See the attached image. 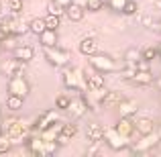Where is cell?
Wrapping results in <instances>:
<instances>
[{
  "mask_svg": "<svg viewBox=\"0 0 161 157\" xmlns=\"http://www.w3.org/2000/svg\"><path fill=\"white\" fill-rule=\"evenodd\" d=\"M0 131L10 137L12 145L14 143H27L29 135H31V125L25 118H6L0 125Z\"/></svg>",
  "mask_w": 161,
  "mask_h": 157,
  "instance_id": "1",
  "label": "cell"
},
{
  "mask_svg": "<svg viewBox=\"0 0 161 157\" xmlns=\"http://www.w3.org/2000/svg\"><path fill=\"white\" fill-rule=\"evenodd\" d=\"M43 57L47 59V63H51L53 67H65V65H69V51H67V49H61L59 45L43 47Z\"/></svg>",
  "mask_w": 161,
  "mask_h": 157,
  "instance_id": "2",
  "label": "cell"
},
{
  "mask_svg": "<svg viewBox=\"0 0 161 157\" xmlns=\"http://www.w3.org/2000/svg\"><path fill=\"white\" fill-rule=\"evenodd\" d=\"M63 88L67 90H86V82H84V71L78 67H63Z\"/></svg>",
  "mask_w": 161,
  "mask_h": 157,
  "instance_id": "3",
  "label": "cell"
},
{
  "mask_svg": "<svg viewBox=\"0 0 161 157\" xmlns=\"http://www.w3.org/2000/svg\"><path fill=\"white\" fill-rule=\"evenodd\" d=\"M90 67L96 70V71H100V74H110V71L118 70L116 59H112L106 53H98V51H96L94 55H90Z\"/></svg>",
  "mask_w": 161,
  "mask_h": 157,
  "instance_id": "4",
  "label": "cell"
},
{
  "mask_svg": "<svg viewBox=\"0 0 161 157\" xmlns=\"http://www.w3.org/2000/svg\"><path fill=\"white\" fill-rule=\"evenodd\" d=\"M6 92L8 94H16V96H20V98H27V96L31 94V84L25 78V74H16V76H12V78H8Z\"/></svg>",
  "mask_w": 161,
  "mask_h": 157,
  "instance_id": "5",
  "label": "cell"
},
{
  "mask_svg": "<svg viewBox=\"0 0 161 157\" xmlns=\"http://www.w3.org/2000/svg\"><path fill=\"white\" fill-rule=\"evenodd\" d=\"M102 141L106 143L112 151H125L126 147H129V139H125L116 129H114V126H106V129H104Z\"/></svg>",
  "mask_w": 161,
  "mask_h": 157,
  "instance_id": "6",
  "label": "cell"
},
{
  "mask_svg": "<svg viewBox=\"0 0 161 157\" xmlns=\"http://www.w3.org/2000/svg\"><path fill=\"white\" fill-rule=\"evenodd\" d=\"M159 137H157V133H149V135H141L139 137V141H135L133 145H130V151H133L135 155H141V153H147V151H151V149H155V147L159 145Z\"/></svg>",
  "mask_w": 161,
  "mask_h": 157,
  "instance_id": "7",
  "label": "cell"
},
{
  "mask_svg": "<svg viewBox=\"0 0 161 157\" xmlns=\"http://www.w3.org/2000/svg\"><path fill=\"white\" fill-rule=\"evenodd\" d=\"M55 121H59V110L55 108V110H43V112L39 114V116L33 121V125H31V133H39V131H43V129H47L49 125H53Z\"/></svg>",
  "mask_w": 161,
  "mask_h": 157,
  "instance_id": "8",
  "label": "cell"
},
{
  "mask_svg": "<svg viewBox=\"0 0 161 157\" xmlns=\"http://www.w3.org/2000/svg\"><path fill=\"white\" fill-rule=\"evenodd\" d=\"M25 65H27L25 61H20V59H16L14 55H12L10 59H4V61L0 63V71H2L6 78H12V76H16V74H25Z\"/></svg>",
  "mask_w": 161,
  "mask_h": 157,
  "instance_id": "9",
  "label": "cell"
},
{
  "mask_svg": "<svg viewBox=\"0 0 161 157\" xmlns=\"http://www.w3.org/2000/svg\"><path fill=\"white\" fill-rule=\"evenodd\" d=\"M88 110H90V106L86 104L84 96H80V98H71L69 100V106L65 108V112L69 114L71 118H82V116H86Z\"/></svg>",
  "mask_w": 161,
  "mask_h": 157,
  "instance_id": "10",
  "label": "cell"
},
{
  "mask_svg": "<svg viewBox=\"0 0 161 157\" xmlns=\"http://www.w3.org/2000/svg\"><path fill=\"white\" fill-rule=\"evenodd\" d=\"M116 112H118V116L133 118L135 114L139 112V102H137V100H133V98H122L120 102L116 104Z\"/></svg>",
  "mask_w": 161,
  "mask_h": 157,
  "instance_id": "11",
  "label": "cell"
},
{
  "mask_svg": "<svg viewBox=\"0 0 161 157\" xmlns=\"http://www.w3.org/2000/svg\"><path fill=\"white\" fill-rule=\"evenodd\" d=\"M153 80H155V76H153V71H151V70H137V71H135V76L129 80V82H133L135 86H151Z\"/></svg>",
  "mask_w": 161,
  "mask_h": 157,
  "instance_id": "12",
  "label": "cell"
},
{
  "mask_svg": "<svg viewBox=\"0 0 161 157\" xmlns=\"http://www.w3.org/2000/svg\"><path fill=\"white\" fill-rule=\"evenodd\" d=\"M114 129H116L125 139H130L133 133H135V122H133V118H129V116H120L118 122L114 125Z\"/></svg>",
  "mask_w": 161,
  "mask_h": 157,
  "instance_id": "13",
  "label": "cell"
},
{
  "mask_svg": "<svg viewBox=\"0 0 161 157\" xmlns=\"http://www.w3.org/2000/svg\"><path fill=\"white\" fill-rule=\"evenodd\" d=\"M84 82H86V90H94V88L104 86V76L100 71H84Z\"/></svg>",
  "mask_w": 161,
  "mask_h": 157,
  "instance_id": "14",
  "label": "cell"
},
{
  "mask_svg": "<svg viewBox=\"0 0 161 157\" xmlns=\"http://www.w3.org/2000/svg\"><path fill=\"white\" fill-rule=\"evenodd\" d=\"M78 49H80V53H82V55L90 57V55H94L96 51H98V41H96L94 37H84V39L80 41Z\"/></svg>",
  "mask_w": 161,
  "mask_h": 157,
  "instance_id": "15",
  "label": "cell"
},
{
  "mask_svg": "<svg viewBox=\"0 0 161 157\" xmlns=\"http://www.w3.org/2000/svg\"><path fill=\"white\" fill-rule=\"evenodd\" d=\"M133 122H135V133H139V135H149V133L155 131V122L147 116H139L137 121H133Z\"/></svg>",
  "mask_w": 161,
  "mask_h": 157,
  "instance_id": "16",
  "label": "cell"
},
{
  "mask_svg": "<svg viewBox=\"0 0 161 157\" xmlns=\"http://www.w3.org/2000/svg\"><path fill=\"white\" fill-rule=\"evenodd\" d=\"M12 55H14L16 59H20V61L29 63L35 57V49H33V45H16V47L12 49Z\"/></svg>",
  "mask_w": 161,
  "mask_h": 157,
  "instance_id": "17",
  "label": "cell"
},
{
  "mask_svg": "<svg viewBox=\"0 0 161 157\" xmlns=\"http://www.w3.org/2000/svg\"><path fill=\"white\" fill-rule=\"evenodd\" d=\"M84 14H86V8L80 6V4H75V2H71V4L65 6V16L71 20V23H80V20L84 19Z\"/></svg>",
  "mask_w": 161,
  "mask_h": 157,
  "instance_id": "18",
  "label": "cell"
},
{
  "mask_svg": "<svg viewBox=\"0 0 161 157\" xmlns=\"http://www.w3.org/2000/svg\"><path fill=\"white\" fill-rule=\"evenodd\" d=\"M86 137H88L90 143H100L102 137H104V126L98 125V122H90L88 129H86Z\"/></svg>",
  "mask_w": 161,
  "mask_h": 157,
  "instance_id": "19",
  "label": "cell"
},
{
  "mask_svg": "<svg viewBox=\"0 0 161 157\" xmlns=\"http://www.w3.org/2000/svg\"><path fill=\"white\" fill-rule=\"evenodd\" d=\"M39 43H41V47H51V45H57V43H59L57 31H51V29H45V31L39 35Z\"/></svg>",
  "mask_w": 161,
  "mask_h": 157,
  "instance_id": "20",
  "label": "cell"
},
{
  "mask_svg": "<svg viewBox=\"0 0 161 157\" xmlns=\"http://www.w3.org/2000/svg\"><path fill=\"white\" fill-rule=\"evenodd\" d=\"M45 29H47V25H45V19H41V16L31 19V23H29V31H31L33 35H37V37H39Z\"/></svg>",
  "mask_w": 161,
  "mask_h": 157,
  "instance_id": "21",
  "label": "cell"
},
{
  "mask_svg": "<svg viewBox=\"0 0 161 157\" xmlns=\"http://www.w3.org/2000/svg\"><path fill=\"white\" fill-rule=\"evenodd\" d=\"M23 104H25V98H20V96H16V94H8V98H6V108L10 110V112L20 110V108H23Z\"/></svg>",
  "mask_w": 161,
  "mask_h": 157,
  "instance_id": "22",
  "label": "cell"
},
{
  "mask_svg": "<svg viewBox=\"0 0 161 157\" xmlns=\"http://www.w3.org/2000/svg\"><path fill=\"white\" fill-rule=\"evenodd\" d=\"M122 100V96H120V92H112V90H108L106 94H104V100H102V106L104 108H108V106H116L118 102Z\"/></svg>",
  "mask_w": 161,
  "mask_h": 157,
  "instance_id": "23",
  "label": "cell"
},
{
  "mask_svg": "<svg viewBox=\"0 0 161 157\" xmlns=\"http://www.w3.org/2000/svg\"><path fill=\"white\" fill-rule=\"evenodd\" d=\"M118 71V76H120L122 80H130L135 76V71H137V65L135 63H126L125 61V67H120V70H116Z\"/></svg>",
  "mask_w": 161,
  "mask_h": 157,
  "instance_id": "24",
  "label": "cell"
},
{
  "mask_svg": "<svg viewBox=\"0 0 161 157\" xmlns=\"http://www.w3.org/2000/svg\"><path fill=\"white\" fill-rule=\"evenodd\" d=\"M12 149V141L8 135H4L2 131H0V155H6L8 151Z\"/></svg>",
  "mask_w": 161,
  "mask_h": 157,
  "instance_id": "25",
  "label": "cell"
},
{
  "mask_svg": "<svg viewBox=\"0 0 161 157\" xmlns=\"http://www.w3.org/2000/svg\"><path fill=\"white\" fill-rule=\"evenodd\" d=\"M69 100H71V96H67V94H59L57 98H55V108H57L59 112H65V108L69 106Z\"/></svg>",
  "mask_w": 161,
  "mask_h": 157,
  "instance_id": "26",
  "label": "cell"
},
{
  "mask_svg": "<svg viewBox=\"0 0 161 157\" xmlns=\"http://www.w3.org/2000/svg\"><path fill=\"white\" fill-rule=\"evenodd\" d=\"M47 12L49 14H55V16H63L65 14V8H63L61 4H57L55 0H49L47 2Z\"/></svg>",
  "mask_w": 161,
  "mask_h": 157,
  "instance_id": "27",
  "label": "cell"
},
{
  "mask_svg": "<svg viewBox=\"0 0 161 157\" xmlns=\"http://www.w3.org/2000/svg\"><path fill=\"white\" fill-rule=\"evenodd\" d=\"M139 59H141V49H137V47L126 49V53H125V61L126 63H137Z\"/></svg>",
  "mask_w": 161,
  "mask_h": 157,
  "instance_id": "28",
  "label": "cell"
},
{
  "mask_svg": "<svg viewBox=\"0 0 161 157\" xmlns=\"http://www.w3.org/2000/svg\"><path fill=\"white\" fill-rule=\"evenodd\" d=\"M61 135H65V137L74 139L75 135H78V125H75V122H63V126H61Z\"/></svg>",
  "mask_w": 161,
  "mask_h": 157,
  "instance_id": "29",
  "label": "cell"
},
{
  "mask_svg": "<svg viewBox=\"0 0 161 157\" xmlns=\"http://www.w3.org/2000/svg\"><path fill=\"white\" fill-rule=\"evenodd\" d=\"M45 25H47V29H51V31H57V29L61 27V16L47 14L45 16Z\"/></svg>",
  "mask_w": 161,
  "mask_h": 157,
  "instance_id": "30",
  "label": "cell"
},
{
  "mask_svg": "<svg viewBox=\"0 0 161 157\" xmlns=\"http://www.w3.org/2000/svg\"><path fill=\"white\" fill-rule=\"evenodd\" d=\"M137 10H139V4L135 2V0H126L125 6H122V14H126V16L137 14Z\"/></svg>",
  "mask_w": 161,
  "mask_h": 157,
  "instance_id": "31",
  "label": "cell"
},
{
  "mask_svg": "<svg viewBox=\"0 0 161 157\" xmlns=\"http://www.w3.org/2000/svg\"><path fill=\"white\" fill-rule=\"evenodd\" d=\"M6 8H8L10 14H20V10H23V0H8Z\"/></svg>",
  "mask_w": 161,
  "mask_h": 157,
  "instance_id": "32",
  "label": "cell"
},
{
  "mask_svg": "<svg viewBox=\"0 0 161 157\" xmlns=\"http://www.w3.org/2000/svg\"><path fill=\"white\" fill-rule=\"evenodd\" d=\"M104 4H106V0H88L86 10H90V12H100V10L104 8Z\"/></svg>",
  "mask_w": 161,
  "mask_h": 157,
  "instance_id": "33",
  "label": "cell"
},
{
  "mask_svg": "<svg viewBox=\"0 0 161 157\" xmlns=\"http://www.w3.org/2000/svg\"><path fill=\"white\" fill-rule=\"evenodd\" d=\"M141 57H143V59H149V61L157 59V57H159L157 47H145V49H141Z\"/></svg>",
  "mask_w": 161,
  "mask_h": 157,
  "instance_id": "34",
  "label": "cell"
},
{
  "mask_svg": "<svg viewBox=\"0 0 161 157\" xmlns=\"http://www.w3.org/2000/svg\"><path fill=\"white\" fill-rule=\"evenodd\" d=\"M106 2H108L110 10H114V12H122V6H125L126 0H106Z\"/></svg>",
  "mask_w": 161,
  "mask_h": 157,
  "instance_id": "35",
  "label": "cell"
},
{
  "mask_svg": "<svg viewBox=\"0 0 161 157\" xmlns=\"http://www.w3.org/2000/svg\"><path fill=\"white\" fill-rule=\"evenodd\" d=\"M155 133H157V137H159V141H161V118H159L157 125H155Z\"/></svg>",
  "mask_w": 161,
  "mask_h": 157,
  "instance_id": "36",
  "label": "cell"
},
{
  "mask_svg": "<svg viewBox=\"0 0 161 157\" xmlns=\"http://www.w3.org/2000/svg\"><path fill=\"white\" fill-rule=\"evenodd\" d=\"M55 2H57V4H61V6H63V8H65V6H67V4H71V0H55Z\"/></svg>",
  "mask_w": 161,
  "mask_h": 157,
  "instance_id": "37",
  "label": "cell"
},
{
  "mask_svg": "<svg viewBox=\"0 0 161 157\" xmlns=\"http://www.w3.org/2000/svg\"><path fill=\"white\" fill-rule=\"evenodd\" d=\"M71 2H75V4H80V6H84V8H86L88 0H71Z\"/></svg>",
  "mask_w": 161,
  "mask_h": 157,
  "instance_id": "38",
  "label": "cell"
},
{
  "mask_svg": "<svg viewBox=\"0 0 161 157\" xmlns=\"http://www.w3.org/2000/svg\"><path fill=\"white\" fill-rule=\"evenodd\" d=\"M153 84H155V86H157L159 90H161V78H155V80H153Z\"/></svg>",
  "mask_w": 161,
  "mask_h": 157,
  "instance_id": "39",
  "label": "cell"
},
{
  "mask_svg": "<svg viewBox=\"0 0 161 157\" xmlns=\"http://www.w3.org/2000/svg\"><path fill=\"white\" fill-rule=\"evenodd\" d=\"M2 12H4V6H2V2H0V19H2Z\"/></svg>",
  "mask_w": 161,
  "mask_h": 157,
  "instance_id": "40",
  "label": "cell"
},
{
  "mask_svg": "<svg viewBox=\"0 0 161 157\" xmlns=\"http://www.w3.org/2000/svg\"><path fill=\"white\" fill-rule=\"evenodd\" d=\"M157 29H159V33H161V19H159V23H157Z\"/></svg>",
  "mask_w": 161,
  "mask_h": 157,
  "instance_id": "41",
  "label": "cell"
},
{
  "mask_svg": "<svg viewBox=\"0 0 161 157\" xmlns=\"http://www.w3.org/2000/svg\"><path fill=\"white\" fill-rule=\"evenodd\" d=\"M157 53H159V57H161V45H159V47H157Z\"/></svg>",
  "mask_w": 161,
  "mask_h": 157,
  "instance_id": "42",
  "label": "cell"
},
{
  "mask_svg": "<svg viewBox=\"0 0 161 157\" xmlns=\"http://www.w3.org/2000/svg\"><path fill=\"white\" fill-rule=\"evenodd\" d=\"M0 121H2V112H0Z\"/></svg>",
  "mask_w": 161,
  "mask_h": 157,
  "instance_id": "43",
  "label": "cell"
},
{
  "mask_svg": "<svg viewBox=\"0 0 161 157\" xmlns=\"http://www.w3.org/2000/svg\"><path fill=\"white\" fill-rule=\"evenodd\" d=\"M0 51H2V49H0Z\"/></svg>",
  "mask_w": 161,
  "mask_h": 157,
  "instance_id": "44",
  "label": "cell"
}]
</instances>
